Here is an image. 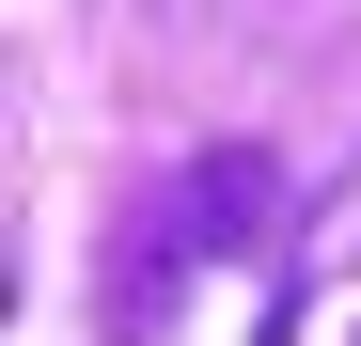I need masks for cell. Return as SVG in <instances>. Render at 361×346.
<instances>
[{
    "label": "cell",
    "mask_w": 361,
    "mask_h": 346,
    "mask_svg": "<svg viewBox=\"0 0 361 346\" xmlns=\"http://www.w3.org/2000/svg\"><path fill=\"white\" fill-rule=\"evenodd\" d=\"M267 205H283V157H267V142H204V157L142 205V220H157V299H173L189 268L252 252V237H267Z\"/></svg>",
    "instance_id": "6da1fadb"
}]
</instances>
